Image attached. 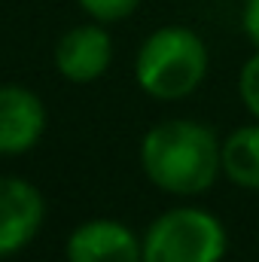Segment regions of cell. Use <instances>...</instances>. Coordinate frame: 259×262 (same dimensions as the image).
Here are the masks:
<instances>
[{
	"label": "cell",
	"mask_w": 259,
	"mask_h": 262,
	"mask_svg": "<svg viewBox=\"0 0 259 262\" xmlns=\"http://www.w3.org/2000/svg\"><path fill=\"white\" fill-rule=\"evenodd\" d=\"M241 25H244V34L250 37V43L259 49V0H244Z\"/></svg>",
	"instance_id": "obj_11"
},
{
	"label": "cell",
	"mask_w": 259,
	"mask_h": 262,
	"mask_svg": "<svg viewBox=\"0 0 259 262\" xmlns=\"http://www.w3.org/2000/svg\"><path fill=\"white\" fill-rule=\"evenodd\" d=\"M95 21L107 25V21H122L140 6V0H76Z\"/></svg>",
	"instance_id": "obj_10"
},
{
	"label": "cell",
	"mask_w": 259,
	"mask_h": 262,
	"mask_svg": "<svg viewBox=\"0 0 259 262\" xmlns=\"http://www.w3.org/2000/svg\"><path fill=\"white\" fill-rule=\"evenodd\" d=\"M238 95H241V104L250 110V116L259 122V49L241 64V73H238Z\"/></svg>",
	"instance_id": "obj_9"
},
{
	"label": "cell",
	"mask_w": 259,
	"mask_h": 262,
	"mask_svg": "<svg viewBox=\"0 0 259 262\" xmlns=\"http://www.w3.org/2000/svg\"><path fill=\"white\" fill-rule=\"evenodd\" d=\"M46 131V104L25 85H0V156H21Z\"/></svg>",
	"instance_id": "obj_7"
},
{
	"label": "cell",
	"mask_w": 259,
	"mask_h": 262,
	"mask_svg": "<svg viewBox=\"0 0 259 262\" xmlns=\"http://www.w3.org/2000/svg\"><path fill=\"white\" fill-rule=\"evenodd\" d=\"M207 76V46L186 25H165L153 31L134 58L137 85L156 101L189 98Z\"/></svg>",
	"instance_id": "obj_2"
},
{
	"label": "cell",
	"mask_w": 259,
	"mask_h": 262,
	"mask_svg": "<svg viewBox=\"0 0 259 262\" xmlns=\"http://www.w3.org/2000/svg\"><path fill=\"white\" fill-rule=\"evenodd\" d=\"M223 174L229 183L259 192V122L241 125L223 140Z\"/></svg>",
	"instance_id": "obj_8"
},
{
	"label": "cell",
	"mask_w": 259,
	"mask_h": 262,
	"mask_svg": "<svg viewBox=\"0 0 259 262\" xmlns=\"http://www.w3.org/2000/svg\"><path fill=\"white\" fill-rule=\"evenodd\" d=\"M143 262H223L226 226L201 207H171L146 229Z\"/></svg>",
	"instance_id": "obj_3"
},
{
	"label": "cell",
	"mask_w": 259,
	"mask_h": 262,
	"mask_svg": "<svg viewBox=\"0 0 259 262\" xmlns=\"http://www.w3.org/2000/svg\"><path fill=\"white\" fill-rule=\"evenodd\" d=\"M113 61V40L98 25H76L55 43V70L67 82L85 85L107 73Z\"/></svg>",
	"instance_id": "obj_6"
},
{
	"label": "cell",
	"mask_w": 259,
	"mask_h": 262,
	"mask_svg": "<svg viewBox=\"0 0 259 262\" xmlns=\"http://www.w3.org/2000/svg\"><path fill=\"white\" fill-rule=\"evenodd\" d=\"M67 262H143V241L119 220H85L64 244Z\"/></svg>",
	"instance_id": "obj_5"
},
{
	"label": "cell",
	"mask_w": 259,
	"mask_h": 262,
	"mask_svg": "<svg viewBox=\"0 0 259 262\" xmlns=\"http://www.w3.org/2000/svg\"><path fill=\"white\" fill-rule=\"evenodd\" d=\"M140 168L146 180L168 195H201L223 171V143L204 122L165 119L143 134Z\"/></svg>",
	"instance_id": "obj_1"
},
{
	"label": "cell",
	"mask_w": 259,
	"mask_h": 262,
	"mask_svg": "<svg viewBox=\"0 0 259 262\" xmlns=\"http://www.w3.org/2000/svg\"><path fill=\"white\" fill-rule=\"evenodd\" d=\"M43 192L25 177H0V262L21 253L43 229Z\"/></svg>",
	"instance_id": "obj_4"
}]
</instances>
